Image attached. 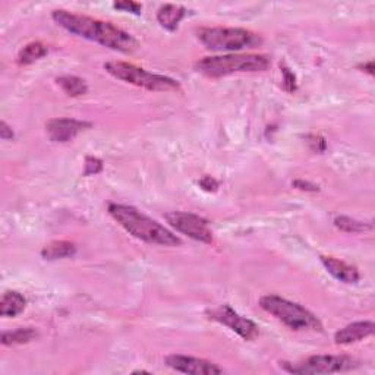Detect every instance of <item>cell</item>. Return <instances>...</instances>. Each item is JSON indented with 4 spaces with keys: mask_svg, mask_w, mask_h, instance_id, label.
<instances>
[{
    "mask_svg": "<svg viewBox=\"0 0 375 375\" xmlns=\"http://www.w3.org/2000/svg\"><path fill=\"white\" fill-rule=\"evenodd\" d=\"M51 18L63 29L81 38L90 40L121 53H132L138 49L136 40L126 31L106 21L94 19L91 16L78 15L68 10H53Z\"/></svg>",
    "mask_w": 375,
    "mask_h": 375,
    "instance_id": "1",
    "label": "cell"
},
{
    "mask_svg": "<svg viewBox=\"0 0 375 375\" xmlns=\"http://www.w3.org/2000/svg\"><path fill=\"white\" fill-rule=\"evenodd\" d=\"M107 211L112 216V219L123 228L131 237L160 246H180L182 241L179 237L160 224L157 220L148 217L147 214L141 213L138 208L132 206L116 204L112 202L107 207Z\"/></svg>",
    "mask_w": 375,
    "mask_h": 375,
    "instance_id": "2",
    "label": "cell"
},
{
    "mask_svg": "<svg viewBox=\"0 0 375 375\" xmlns=\"http://www.w3.org/2000/svg\"><path fill=\"white\" fill-rule=\"evenodd\" d=\"M270 65V58L261 53H230L201 59L197 62L195 69L208 78H223L233 73L264 72Z\"/></svg>",
    "mask_w": 375,
    "mask_h": 375,
    "instance_id": "3",
    "label": "cell"
},
{
    "mask_svg": "<svg viewBox=\"0 0 375 375\" xmlns=\"http://www.w3.org/2000/svg\"><path fill=\"white\" fill-rule=\"evenodd\" d=\"M260 306L293 331H323L321 321L309 309L282 296L265 295L260 299Z\"/></svg>",
    "mask_w": 375,
    "mask_h": 375,
    "instance_id": "4",
    "label": "cell"
},
{
    "mask_svg": "<svg viewBox=\"0 0 375 375\" xmlns=\"http://www.w3.org/2000/svg\"><path fill=\"white\" fill-rule=\"evenodd\" d=\"M201 45L211 51H241L260 46L263 38L245 28L207 27L198 29Z\"/></svg>",
    "mask_w": 375,
    "mask_h": 375,
    "instance_id": "5",
    "label": "cell"
},
{
    "mask_svg": "<svg viewBox=\"0 0 375 375\" xmlns=\"http://www.w3.org/2000/svg\"><path fill=\"white\" fill-rule=\"evenodd\" d=\"M104 69L116 80L128 82L135 87L144 88L148 91H179L180 85L176 80L148 72L143 68H138L128 62H107L104 63Z\"/></svg>",
    "mask_w": 375,
    "mask_h": 375,
    "instance_id": "6",
    "label": "cell"
},
{
    "mask_svg": "<svg viewBox=\"0 0 375 375\" xmlns=\"http://www.w3.org/2000/svg\"><path fill=\"white\" fill-rule=\"evenodd\" d=\"M282 363L287 372L301 375L345 372L358 367V361L348 355H314L298 363Z\"/></svg>",
    "mask_w": 375,
    "mask_h": 375,
    "instance_id": "7",
    "label": "cell"
},
{
    "mask_svg": "<svg viewBox=\"0 0 375 375\" xmlns=\"http://www.w3.org/2000/svg\"><path fill=\"white\" fill-rule=\"evenodd\" d=\"M165 219L170 228L185 234L189 239L201 243H213V232L204 217H199L194 213L170 211L165 214Z\"/></svg>",
    "mask_w": 375,
    "mask_h": 375,
    "instance_id": "8",
    "label": "cell"
},
{
    "mask_svg": "<svg viewBox=\"0 0 375 375\" xmlns=\"http://www.w3.org/2000/svg\"><path fill=\"white\" fill-rule=\"evenodd\" d=\"M208 318L229 327L232 331H234V333L246 341H252L260 335L258 326L250 318L239 315L230 305H221L217 309L210 311Z\"/></svg>",
    "mask_w": 375,
    "mask_h": 375,
    "instance_id": "9",
    "label": "cell"
},
{
    "mask_svg": "<svg viewBox=\"0 0 375 375\" xmlns=\"http://www.w3.org/2000/svg\"><path fill=\"white\" fill-rule=\"evenodd\" d=\"M165 362L166 365L173 371L189 375H217L224 372L223 368L217 367L216 363H213L210 361L186 355H178V353L166 356Z\"/></svg>",
    "mask_w": 375,
    "mask_h": 375,
    "instance_id": "10",
    "label": "cell"
},
{
    "mask_svg": "<svg viewBox=\"0 0 375 375\" xmlns=\"http://www.w3.org/2000/svg\"><path fill=\"white\" fill-rule=\"evenodd\" d=\"M91 122L71 119V117H59V119H50L46 123V132L53 143H69L81 132L90 130Z\"/></svg>",
    "mask_w": 375,
    "mask_h": 375,
    "instance_id": "11",
    "label": "cell"
},
{
    "mask_svg": "<svg viewBox=\"0 0 375 375\" xmlns=\"http://www.w3.org/2000/svg\"><path fill=\"white\" fill-rule=\"evenodd\" d=\"M374 323L372 321H356L346 327L340 328L335 335V343L340 346L352 345V343L361 341L374 335Z\"/></svg>",
    "mask_w": 375,
    "mask_h": 375,
    "instance_id": "12",
    "label": "cell"
},
{
    "mask_svg": "<svg viewBox=\"0 0 375 375\" xmlns=\"http://www.w3.org/2000/svg\"><path fill=\"white\" fill-rule=\"evenodd\" d=\"M319 260H321V263H323V265L326 267V270L331 276H333L336 280H339L341 283H346V285H353V283L359 282L361 274H359L356 267L349 265L348 263L341 261V260L333 258V256L321 255Z\"/></svg>",
    "mask_w": 375,
    "mask_h": 375,
    "instance_id": "13",
    "label": "cell"
},
{
    "mask_svg": "<svg viewBox=\"0 0 375 375\" xmlns=\"http://www.w3.org/2000/svg\"><path fill=\"white\" fill-rule=\"evenodd\" d=\"M186 16V9L180 5L167 3L158 9L157 12V21L165 29L175 33L178 29L180 21Z\"/></svg>",
    "mask_w": 375,
    "mask_h": 375,
    "instance_id": "14",
    "label": "cell"
},
{
    "mask_svg": "<svg viewBox=\"0 0 375 375\" xmlns=\"http://www.w3.org/2000/svg\"><path fill=\"white\" fill-rule=\"evenodd\" d=\"M77 254V245L69 241H53L41 250V256L47 261L71 258Z\"/></svg>",
    "mask_w": 375,
    "mask_h": 375,
    "instance_id": "15",
    "label": "cell"
},
{
    "mask_svg": "<svg viewBox=\"0 0 375 375\" xmlns=\"http://www.w3.org/2000/svg\"><path fill=\"white\" fill-rule=\"evenodd\" d=\"M27 306V299L15 291H8L3 293L2 301H0V314L5 318L16 317L24 313Z\"/></svg>",
    "mask_w": 375,
    "mask_h": 375,
    "instance_id": "16",
    "label": "cell"
},
{
    "mask_svg": "<svg viewBox=\"0 0 375 375\" xmlns=\"http://www.w3.org/2000/svg\"><path fill=\"white\" fill-rule=\"evenodd\" d=\"M38 336L37 330L33 327H21L16 330L3 331L2 337V345L3 346H16V345H25V343L33 341Z\"/></svg>",
    "mask_w": 375,
    "mask_h": 375,
    "instance_id": "17",
    "label": "cell"
},
{
    "mask_svg": "<svg viewBox=\"0 0 375 375\" xmlns=\"http://www.w3.org/2000/svg\"><path fill=\"white\" fill-rule=\"evenodd\" d=\"M47 46L43 45L40 41H33L27 45L24 49H21V51L18 53L16 62L18 65L21 66H28L33 65L34 62L40 60L41 58H45L47 55Z\"/></svg>",
    "mask_w": 375,
    "mask_h": 375,
    "instance_id": "18",
    "label": "cell"
},
{
    "mask_svg": "<svg viewBox=\"0 0 375 375\" xmlns=\"http://www.w3.org/2000/svg\"><path fill=\"white\" fill-rule=\"evenodd\" d=\"M56 82L69 97H81L88 91L87 82L80 77H75V75H63V77L56 78Z\"/></svg>",
    "mask_w": 375,
    "mask_h": 375,
    "instance_id": "19",
    "label": "cell"
},
{
    "mask_svg": "<svg viewBox=\"0 0 375 375\" xmlns=\"http://www.w3.org/2000/svg\"><path fill=\"white\" fill-rule=\"evenodd\" d=\"M335 226L346 233H363V232H370L372 230V223L367 221H361L356 219H352L348 216H339L335 219Z\"/></svg>",
    "mask_w": 375,
    "mask_h": 375,
    "instance_id": "20",
    "label": "cell"
},
{
    "mask_svg": "<svg viewBox=\"0 0 375 375\" xmlns=\"http://www.w3.org/2000/svg\"><path fill=\"white\" fill-rule=\"evenodd\" d=\"M84 176H94L99 175L103 170V162L97 157H87L85 158V165H84Z\"/></svg>",
    "mask_w": 375,
    "mask_h": 375,
    "instance_id": "21",
    "label": "cell"
},
{
    "mask_svg": "<svg viewBox=\"0 0 375 375\" xmlns=\"http://www.w3.org/2000/svg\"><path fill=\"white\" fill-rule=\"evenodd\" d=\"M113 8L117 10H122V12L134 14V15H141L143 14V5L131 2V0H123V2H116L113 3Z\"/></svg>",
    "mask_w": 375,
    "mask_h": 375,
    "instance_id": "22",
    "label": "cell"
},
{
    "mask_svg": "<svg viewBox=\"0 0 375 375\" xmlns=\"http://www.w3.org/2000/svg\"><path fill=\"white\" fill-rule=\"evenodd\" d=\"M282 75H283V88L286 93H295L298 88L296 77L295 73L289 69L287 66H282Z\"/></svg>",
    "mask_w": 375,
    "mask_h": 375,
    "instance_id": "23",
    "label": "cell"
},
{
    "mask_svg": "<svg viewBox=\"0 0 375 375\" xmlns=\"http://www.w3.org/2000/svg\"><path fill=\"white\" fill-rule=\"evenodd\" d=\"M198 185L201 186L202 191H206V192H216L219 189V182L208 175L202 176L198 182Z\"/></svg>",
    "mask_w": 375,
    "mask_h": 375,
    "instance_id": "24",
    "label": "cell"
},
{
    "mask_svg": "<svg viewBox=\"0 0 375 375\" xmlns=\"http://www.w3.org/2000/svg\"><path fill=\"white\" fill-rule=\"evenodd\" d=\"M309 139H311V141H308V143H309L311 147H313L314 152H317V153H323L324 152L326 147H327L324 138H321L318 135H311Z\"/></svg>",
    "mask_w": 375,
    "mask_h": 375,
    "instance_id": "25",
    "label": "cell"
},
{
    "mask_svg": "<svg viewBox=\"0 0 375 375\" xmlns=\"http://www.w3.org/2000/svg\"><path fill=\"white\" fill-rule=\"evenodd\" d=\"M15 134L12 131V128H10L5 121L0 122V138L3 139V141H10V139H14Z\"/></svg>",
    "mask_w": 375,
    "mask_h": 375,
    "instance_id": "26",
    "label": "cell"
},
{
    "mask_svg": "<svg viewBox=\"0 0 375 375\" xmlns=\"http://www.w3.org/2000/svg\"><path fill=\"white\" fill-rule=\"evenodd\" d=\"M292 185H293L296 189H301V191H309V192H315V191H318V186H317V185L309 184V182H304L302 179L295 180Z\"/></svg>",
    "mask_w": 375,
    "mask_h": 375,
    "instance_id": "27",
    "label": "cell"
},
{
    "mask_svg": "<svg viewBox=\"0 0 375 375\" xmlns=\"http://www.w3.org/2000/svg\"><path fill=\"white\" fill-rule=\"evenodd\" d=\"M359 69H363L365 72H368L370 75H374V62L370 60L368 63H363V65L359 66Z\"/></svg>",
    "mask_w": 375,
    "mask_h": 375,
    "instance_id": "28",
    "label": "cell"
}]
</instances>
